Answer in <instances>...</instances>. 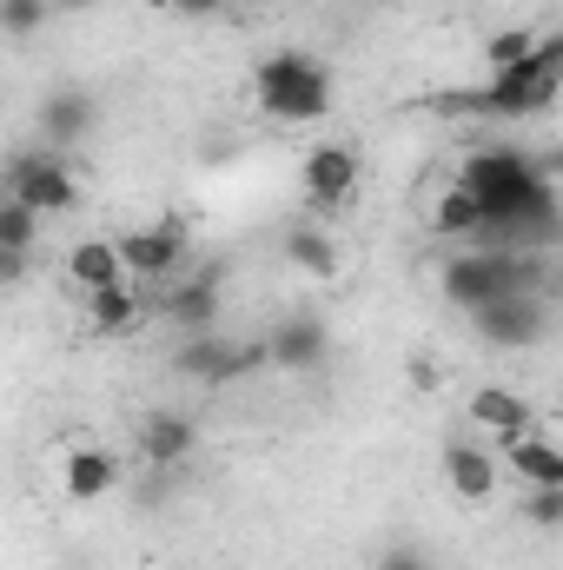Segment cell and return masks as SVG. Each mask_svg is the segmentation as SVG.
<instances>
[{"instance_id":"5","label":"cell","mask_w":563,"mask_h":570,"mask_svg":"<svg viewBox=\"0 0 563 570\" xmlns=\"http://www.w3.org/2000/svg\"><path fill=\"white\" fill-rule=\"evenodd\" d=\"M253 365H266V345H239V338H226V332H192V338H179V352H172V372H179V379H199L206 392L239 385Z\"/></svg>"},{"instance_id":"8","label":"cell","mask_w":563,"mask_h":570,"mask_svg":"<svg viewBox=\"0 0 563 570\" xmlns=\"http://www.w3.org/2000/svg\"><path fill=\"white\" fill-rule=\"evenodd\" d=\"M298 179H305V199H312L318 213L345 206V199L358 193V179H365V166H358V146H345V140H318L312 153H305Z\"/></svg>"},{"instance_id":"17","label":"cell","mask_w":563,"mask_h":570,"mask_svg":"<svg viewBox=\"0 0 563 570\" xmlns=\"http://www.w3.org/2000/svg\"><path fill=\"white\" fill-rule=\"evenodd\" d=\"M192 444H199L192 412H172V405H166V412H152V419L140 425V458L146 464H159V471L179 464V458H192Z\"/></svg>"},{"instance_id":"22","label":"cell","mask_w":563,"mask_h":570,"mask_svg":"<svg viewBox=\"0 0 563 570\" xmlns=\"http://www.w3.org/2000/svg\"><path fill=\"white\" fill-rule=\"evenodd\" d=\"M537 47H544V33H537V27H511V33H497V40L484 47V67H491V73H504V67L531 60Z\"/></svg>"},{"instance_id":"30","label":"cell","mask_w":563,"mask_h":570,"mask_svg":"<svg viewBox=\"0 0 563 570\" xmlns=\"http://www.w3.org/2000/svg\"><path fill=\"white\" fill-rule=\"evenodd\" d=\"M557 292H563V259H557Z\"/></svg>"},{"instance_id":"6","label":"cell","mask_w":563,"mask_h":570,"mask_svg":"<svg viewBox=\"0 0 563 570\" xmlns=\"http://www.w3.org/2000/svg\"><path fill=\"white\" fill-rule=\"evenodd\" d=\"M471 332H477L491 352H531V345H544L551 312H544L537 292H504V298H491L484 312H471Z\"/></svg>"},{"instance_id":"31","label":"cell","mask_w":563,"mask_h":570,"mask_svg":"<svg viewBox=\"0 0 563 570\" xmlns=\"http://www.w3.org/2000/svg\"><path fill=\"white\" fill-rule=\"evenodd\" d=\"M378 7H385V0H378Z\"/></svg>"},{"instance_id":"20","label":"cell","mask_w":563,"mask_h":570,"mask_svg":"<svg viewBox=\"0 0 563 570\" xmlns=\"http://www.w3.org/2000/svg\"><path fill=\"white\" fill-rule=\"evenodd\" d=\"M431 233L464 239V246H484V206H477L464 186H444V193H437V206H431Z\"/></svg>"},{"instance_id":"19","label":"cell","mask_w":563,"mask_h":570,"mask_svg":"<svg viewBox=\"0 0 563 570\" xmlns=\"http://www.w3.org/2000/svg\"><path fill=\"white\" fill-rule=\"evenodd\" d=\"M285 259H292L305 279H318V285H332L338 279V266H345V259H338V239L318 233V226H292V233H285Z\"/></svg>"},{"instance_id":"24","label":"cell","mask_w":563,"mask_h":570,"mask_svg":"<svg viewBox=\"0 0 563 570\" xmlns=\"http://www.w3.org/2000/svg\"><path fill=\"white\" fill-rule=\"evenodd\" d=\"M524 518L537 531H557L563 524V491H524Z\"/></svg>"},{"instance_id":"28","label":"cell","mask_w":563,"mask_h":570,"mask_svg":"<svg viewBox=\"0 0 563 570\" xmlns=\"http://www.w3.org/2000/svg\"><path fill=\"white\" fill-rule=\"evenodd\" d=\"M93 0H53V13H87Z\"/></svg>"},{"instance_id":"23","label":"cell","mask_w":563,"mask_h":570,"mask_svg":"<svg viewBox=\"0 0 563 570\" xmlns=\"http://www.w3.org/2000/svg\"><path fill=\"white\" fill-rule=\"evenodd\" d=\"M0 20H7L13 40H33V33L53 20V0H0Z\"/></svg>"},{"instance_id":"9","label":"cell","mask_w":563,"mask_h":570,"mask_svg":"<svg viewBox=\"0 0 563 570\" xmlns=\"http://www.w3.org/2000/svg\"><path fill=\"white\" fill-rule=\"evenodd\" d=\"M325 352H332V332L318 312H292L266 332V365H279V372H318Z\"/></svg>"},{"instance_id":"2","label":"cell","mask_w":563,"mask_h":570,"mask_svg":"<svg viewBox=\"0 0 563 570\" xmlns=\"http://www.w3.org/2000/svg\"><path fill=\"white\" fill-rule=\"evenodd\" d=\"M253 100L266 120H285V127H318L332 114V67L298 53V47H279L253 67Z\"/></svg>"},{"instance_id":"13","label":"cell","mask_w":563,"mask_h":570,"mask_svg":"<svg viewBox=\"0 0 563 570\" xmlns=\"http://www.w3.org/2000/svg\"><path fill=\"white\" fill-rule=\"evenodd\" d=\"M464 412H471V425L484 431L491 444H504V438H524V431H537L531 405H524V399H517L511 385H477Z\"/></svg>"},{"instance_id":"1","label":"cell","mask_w":563,"mask_h":570,"mask_svg":"<svg viewBox=\"0 0 563 570\" xmlns=\"http://www.w3.org/2000/svg\"><path fill=\"white\" fill-rule=\"evenodd\" d=\"M563 100V67H557V47L544 40L531 60L504 67V73H484V87L444 100L451 114H477V120H537Z\"/></svg>"},{"instance_id":"29","label":"cell","mask_w":563,"mask_h":570,"mask_svg":"<svg viewBox=\"0 0 563 570\" xmlns=\"http://www.w3.org/2000/svg\"><path fill=\"white\" fill-rule=\"evenodd\" d=\"M140 7H179V0H140Z\"/></svg>"},{"instance_id":"14","label":"cell","mask_w":563,"mask_h":570,"mask_svg":"<svg viewBox=\"0 0 563 570\" xmlns=\"http://www.w3.org/2000/svg\"><path fill=\"white\" fill-rule=\"evenodd\" d=\"M113 484H120V464H113V451H107V444H67L60 491H67L73 504H93V498H107Z\"/></svg>"},{"instance_id":"25","label":"cell","mask_w":563,"mask_h":570,"mask_svg":"<svg viewBox=\"0 0 563 570\" xmlns=\"http://www.w3.org/2000/svg\"><path fill=\"white\" fill-rule=\"evenodd\" d=\"M378 570H431L418 558V551H405V544H398V551H385V558H378Z\"/></svg>"},{"instance_id":"27","label":"cell","mask_w":563,"mask_h":570,"mask_svg":"<svg viewBox=\"0 0 563 570\" xmlns=\"http://www.w3.org/2000/svg\"><path fill=\"white\" fill-rule=\"evenodd\" d=\"M544 173H551V179L563 186V146H557V153H544Z\"/></svg>"},{"instance_id":"18","label":"cell","mask_w":563,"mask_h":570,"mask_svg":"<svg viewBox=\"0 0 563 570\" xmlns=\"http://www.w3.org/2000/svg\"><path fill=\"white\" fill-rule=\"evenodd\" d=\"M87 318L100 338H120L146 318V285H107V292H87Z\"/></svg>"},{"instance_id":"4","label":"cell","mask_w":563,"mask_h":570,"mask_svg":"<svg viewBox=\"0 0 563 570\" xmlns=\"http://www.w3.org/2000/svg\"><path fill=\"white\" fill-rule=\"evenodd\" d=\"M437 292H444V305H457L464 318L484 312L491 298H504V292H511L504 246H464V253H451V259L437 266Z\"/></svg>"},{"instance_id":"16","label":"cell","mask_w":563,"mask_h":570,"mask_svg":"<svg viewBox=\"0 0 563 570\" xmlns=\"http://www.w3.org/2000/svg\"><path fill=\"white\" fill-rule=\"evenodd\" d=\"M67 279L80 285V292H107V285H134V273H127L120 239H80L67 253Z\"/></svg>"},{"instance_id":"11","label":"cell","mask_w":563,"mask_h":570,"mask_svg":"<svg viewBox=\"0 0 563 570\" xmlns=\"http://www.w3.org/2000/svg\"><path fill=\"white\" fill-rule=\"evenodd\" d=\"M444 484L464 504H491L497 498V458L484 444H471V438H451L444 444Z\"/></svg>"},{"instance_id":"12","label":"cell","mask_w":563,"mask_h":570,"mask_svg":"<svg viewBox=\"0 0 563 570\" xmlns=\"http://www.w3.org/2000/svg\"><path fill=\"white\" fill-rule=\"evenodd\" d=\"M497 451H504V464L517 471V484H524V491H563V444H557V438L524 431V438H504Z\"/></svg>"},{"instance_id":"10","label":"cell","mask_w":563,"mask_h":570,"mask_svg":"<svg viewBox=\"0 0 563 570\" xmlns=\"http://www.w3.org/2000/svg\"><path fill=\"white\" fill-rule=\"evenodd\" d=\"M159 318H166L179 338L219 332V273H199V279H186V285H166V292H159Z\"/></svg>"},{"instance_id":"3","label":"cell","mask_w":563,"mask_h":570,"mask_svg":"<svg viewBox=\"0 0 563 570\" xmlns=\"http://www.w3.org/2000/svg\"><path fill=\"white\" fill-rule=\"evenodd\" d=\"M7 193L27 199L33 213H53V219L80 206V179H73L67 153H53V146H27V153H13V159H7Z\"/></svg>"},{"instance_id":"7","label":"cell","mask_w":563,"mask_h":570,"mask_svg":"<svg viewBox=\"0 0 563 570\" xmlns=\"http://www.w3.org/2000/svg\"><path fill=\"white\" fill-rule=\"evenodd\" d=\"M120 253H127L134 285H172V273H179V266H186V253H192V233H186V219L127 226V233H120Z\"/></svg>"},{"instance_id":"15","label":"cell","mask_w":563,"mask_h":570,"mask_svg":"<svg viewBox=\"0 0 563 570\" xmlns=\"http://www.w3.org/2000/svg\"><path fill=\"white\" fill-rule=\"evenodd\" d=\"M87 134H93V94L60 87V94H47V100H40V140L53 146V153H67V146L87 140Z\"/></svg>"},{"instance_id":"26","label":"cell","mask_w":563,"mask_h":570,"mask_svg":"<svg viewBox=\"0 0 563 570\" xmlns=\"http://www.w3.org/2000/svg\"><path fill=\"white\" fill-rule=\"evenodd\" d=\"M179 13H219V0H179Z\"/></svg>"},{"instance_id":"21","label":"cell","mask_w":563,"mask_h":570,"mask_svg":"<svg viewBox=\"0 0 563 570\" xmlns=\"http://www.w3.org/2000/svg\"><path fill=\"white\" fill-rule=\"evenodd\" d=\"M40 219H47V213H33L27 199H13V193H7V206H0V253H33Z\"/></svg>"}]
</instances>
